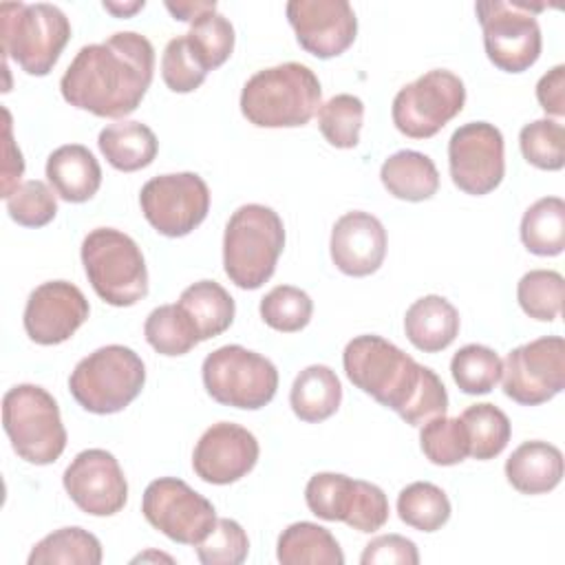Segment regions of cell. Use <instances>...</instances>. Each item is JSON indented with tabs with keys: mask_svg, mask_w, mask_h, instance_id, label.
<instances>
[{
	"mask_svg": "<svg viewBox=\"0 0 565 565\" xmlns=\"http://www.w3.org/2000/svg\"><path fill=\"white\" fill-rule=\"evenodd\" d=\"M397 516L419 532H435L448 523L450 501L439 486L415 481L399 492Z\"/></svg>",
	"mask_w": 565,
	"mask_h": 565,
	"instance_id": "33",
	"label": "cell"
},
{
	"mask_svg": "<svg viewBox=\"0 0 565 565\" xmlns=\"http://www.w3.org/2000/svg\"><path fill=\"white\" fill-rule=\"evenodd\" d=\"M46 179L60 199L84 203L97 194L102 185V168L86 146L66 143L49 154Z\"/></svg>",
	"mask_w": 565,
	"mask_h": 565,
	"instance_id": "21",
	"label": "cell"
},
{
	"mask_svg": "<svg viewBox=\"0 0 565 565\" xmlns=\"http://www.w3.org/2000/svg\"><path fill=\"white\" fill-rule=\"evenodd\" d=\"M565 280L554 269H532L521 276L516 285V300L521 309L541 322L558 318L563 307Z\"/></svg>",
	"mask_w": 565,
	"mask_h": 565,
	"instance_id": "38",
	"label": "cell"
},
{
	"mask_svg": "<svg viewBox=\"0 0 565 565\" xmlns=\"http://www.w3.org/2000/svg\"><path fill=\"white\" fill-rule=\"evenodd\" d=\"M2 426L20 459L49 466L66 448V428L53 395L38 384H18L2 397Z\"/></svg>",
	"mask_w": 565,
	"mask_h": 565,
	"instance_id": "8",
	"label": "cell"
},
{
	"mask_svg": "<svg viewBox=\"0 0 565 565\" xmlns=\"http://www.w3.org/2000/svg\"><path fill=\"white\" fill-rule=\"evenodd\" d=\"M201 375L212 399L243 411L267 406L278 388L274 362L241 344H225L207 353Z\"/></svg>",
	"mask_w": 565,
	"mask_h": 565,
	"instance_id": "9",
	"label": "cell"
},
{
	"mask_svg": "<svg viewBox=\"0 0 565 565\" xmlns=\"http://www.w3.org/2000/svg\"><path fill=\"white\" fill-rule=\"evenodd\" d=\"M311 313L313 300L294 285H278L260 300V318L274 331L296 333L309 324Z\"/></svg>",
	"mask_w": 565,
	"mask_h": 565,
	"instance_id": "39",
	"label": "cell"
},
{
	"mask_svg": "<svg viewBox=\"0 0 565 565\" xmlns=\"http://www.w3.org/2000/svg\"><path fill=\"white\" fill-rule=\"evenodd\" d=\"M146 558H159V561H161V558H166V561H170V563H172V558H170V556H166V554H154V552L141 554V556H137L135 561H146Z\"/></svg>",
	"mask_w": 565,
	"mask_h": 565,
	"instance_id": "51",
	"label": "cell"
},
{
	"mask_svg": "<svg viewBox=\"0 0 565 565\" xmlns=\"http://www.w3.org/2000/svg\"><path fill=\"white\" fill-rule=\"evenodd\" d=\"M82 265L95 294L113 307L148 296V269L139 245L115 227H95L82 241Z\"/></svg>",
	"mask_w": 565,
	"mask_h": 565,
	"instance_id": "6",
	"label": "cell"
},
{
	"mask_svg": "<svg viewBox=\"0 0 565 565\" xmlns=\"http://www.w3.org/2000/svg\"><path fill=\"white\" fill-rule=\"evenodd\" d=\"M404 331L415 349L424 353L444 351L459 333V311L444 296H422L406 309Z\"/></svg>",
	"mask_w": 565,
	"mask_h": 565,
	"instance_id": "22",
	"label": "cell"
},
{
	"mask_svg": "<svg viewBox=\"0 0 565 565\" xmlns=\"http://www.w3.org/2000/svg\"><path fill=\"white\" fill-rule=\"evenodd\" d=\"M448 168L461 192L472 196L492 192L505 174L501 130L488 121L459 126L448 141Z\"/></svg>",
	"mask_w": 565,
	"mask_h": 565,
	"instance_id": "15",
	"label": "cell"
},
{
	"mask_svg": "<svg viewBox=\"0 0 565 565\" xmlns=\"http://www.w3.org/2000/svg\"><path fill=\"white\" fill-rule=\"evenodd\" d=\"M276 558L282 565H342L344 554L335 536L311 521H298L282 530L276 545Z\"/></svg>",
	"mask_w": 565,
	"mask_h": 565,
	"instance_id": "27",
	"label": "cell"
},
{
	"mask_svg": "<svg viewBox=\"0 0 565 565\" xmlns=\"http://www.w3.org/2000/svg\"><path fill=\"white\" fill-rule=\"evenodd\" d=\"M364 121V104L360 97L340 93L324 102L318 110V128L322 137L340 150L355 148Z\"/></svg>",
	"mask_w": 565,
	"mask_h": 565,
	"instance_id": "37",
	"label": "cell"
},
{
	"mask_svg": "<svg viewBox=\"0 0 565 565\" xmlns=\"http://www.w3.org/2000/svg\"><path fill=\"white\" fill-rule=\"evenodd\" d=\"M501 358L483 344H466L450 360V375L466 395H486L501 380Z\"/></svg>",
	"mask_w": 565,
	"mask_h": 565,
	"instance_id": "34",
	"label": "cell"
},
{
	"mask_svg": "<svg viewBox=\"0 0 565 565\" xmlns=\"http://www.w3.org/2000/svg\"><path fill=\"white\" fill-rule=\"evenodd\" d=\"M166 9L181 22H194L199 15L214 11L216 2H166Z\"/></svg>",
	"mask_w": 565,
	"mask_h": 565,
	"instance_id": "49",
	"label": "cell"
},
{
	"mask_svg": "<svg viewBox=\"0 0 565 565\" xmlns=\"http://www.w3.org/2000/svg\"><path fill=\"white\" fill-rule=\"evenodd\" d=\"M362 565H417L419 563V552L417 545L402 536V534H382L375 536L371 543H366L362 556H360Z\"/></svg>",
	"mask_w": 565,
	"mask_h": 565,
	"instance_id": "46",
	"label": "cell"
},
{
	"mask_svg": "<svg viewBox=\"0 0 565 565\" xmlns=\"http://www.w3.org/2000/svg\"><path fill=\"white\" fill-rule=\"evenodd\" d=\"M536 99L547 115H565V66L558 64L547 71L536 84Z\"/></svg>",
	"mask_w": 565,
	"mask_h": 565,
	"instance_id": "48",
	"label": "cell"
},
{
	"mask_svg": "<svg viewBox=\"0 0 565 565\" xmlns=\"http://www.w3.org/2000/svg\"><path fill=\"white\" fill-rule=\"evenodd\" d=\"M386 521H388V499H386L384 490L375 483L358 479L355 499H353L351 512L344 523L358 532L371 534V532L384 527Z\"/></svg>",
	"mask_w": 565,
	"mask_h": 565,
	"instance_id": "45",
	"label": "cell"
},
{
	"mask_svg": "<svg viewBox=\"0 0 565 565\" xmlns=\"http://www.w3.org/2000/svg\"><path fill=\"white\" fill-rule=\"evenodd\" d=\"M521 154L539 170H561L565 166V128L552 119L525 124L519 132Z\"/></svg>",
	"mask_w": 565,
	"mask_h": 565,
	"instance_id": "41",
	"label": "cell"
},
{
	"mask_svg": "<svg viewBox=\"0 0 565 565\" xmlns=\"http://www.w3.org/2000/svg\"><path fill=\"white\" fill-rule=\"evenodd\" d=\"M192 320L201 342L221 335L234 322V298L216 280H199L185 287L177 302Z\"/></svg>",
	"mask_w": 565,
	"mask_h": 565,
	"instance_id": "28",
	"label": "cell"
},
{
	"mask_svg": "<svg viewBox=\"0 0 565 565\" xmlns=\"http://www.w3.org/2000/svg\"><path fill=\"white\" fill-rule=\"evenodd\" d=\"M139 205L146 221L159 234L179 238L205 221L210 212V190L196 172L159 174L143 183Z\"/></svg>",
	"mask_w": 565,
	"mask_h": 565,
	"instance_id": "12",
	"label": "cell"
},
{
	"mask_svg": "<svg viewBox=\"0 0 565 565\" xmlns=\"http://www.w3.org/2000/svg\"><path fill=\"white\" fill-rule=\"evenodd\" d=\"M71 501L90 516H113L128 501V481L113 452L88 448L75 455L62 475Z\"/></svg>",
	"mask_w": 565,
	"mask_h": 565,
	"instance_id": "16",
	"label": "cell"
},
{
	"mask_svg": "<svg viewBox=\"0 0 565 565\" xmlns=\"http://www.w3.org/2000/svg\"><path fill=\"white\" fill-rule=\"evenodd\" d=\"M419 446L435 466H455L468 457V435L459 417H433L422 424Z\"/></svg>",
	"mask_w": 565,
	"mask_h": 565,
	"instance_id": "40",
	"label": "cell"
},
{
	"mask_svg": "<svg viewBox=\"0 0 565 565\" xmlns=\"http://www.w3.org/2000/svg\"><path fill=\"white\" fill-rule=\"evenodd\" d=\"M543 4L481 0L475 4L483 29V46L488 60L505 73H523L536 64L541 55V26L534 11Z\"/></svg>",
	"mask_w": 565,
	"mask_h": 565,
	"instance_id": "10",
	"label": "cell"
},
{
	"mask_svg": "<svg viewBox=\"0 0 565 565\" xmlns=\"http://www.w3.org/2000/svg\"><path fill=\"white\" fill-rule=\"evenodd\" d=\"M146 7L143 0H135V2H104V9L110 11L117 18H130L137 11H141Z\"/></svg>",
	"mask_w": 565,
	"mask_h": 565,
	"instance_id": "50",
	"label": "cell"
},
{
	"mask_svg": "<svg viewBox=\"0 0 565 565\" xmlns=\"http://www.w3.org/2000/svg\"><path fill=\"white\" fill-rule=\"evenodd\" d=\"M2 53L29 75H49L71 40V22L55 4L2 2Z\"/></svg>",
	"mask_w": 565,
	"mask_h": 565,
	"instance_id": "5",
	"label": "cell"
},
{
	"mask_svg": "<svg viewBox=\"0 0 565 565\" xmlns=\"http://www.w3.org/2000/svg\"><path fill=\"white\" fill-rule=\"evenodd\" d=\"M2 199H7L18 185H20V177L24 174V159L20 148L13 141V132H11V113L9 108H2Z\"/></svg>",
	"mask_w": 565,
	"mask_h": 565,
	"instance_id": "47",
	"label": "cell"
},
{
	"mask_svg": "<svg viewBox=\"0 0 565 565\" xmlns=\"http://www.w3.org/2000/svg\"><path fill=\"white\" fill-rule=\"evenodd\" d=\"M358 490V479L340 472H316L305 488L307 508L324 521H347Z\"/></svg>",
	"mask_w": 565,
	"mask_h": 565,
	"instance_id": "36",
	"label": "cell"
},
{
	"mask_svg": "<svg viewBox=\"0 0 565 565\" xmlns=\"http://www.w3.org/2000/svg\"><path fill=\"white\" fill-rule=\"evenodd\" d=\"M285 225L278 212L260 203L241 205L223 234V269L241 289L263 287L282 254Z\"/></svg>",
	"mask_w": 565,
	"mask_h": 565,
	"instance_id": "4",
	"label": "cell"
},
{
	"mask_svg": "<svg viewBox=\"0 0 565 565\" xmlns=\"http://www.w3.org/2000/svg\"><path fill=\"white\" fill-rule=\"evenodd\" d=\"M521 241L536 256H558L565 249V201L543 196L521 218Z\"/></svg>",
	"mask_w": 565,
	"mask_h": 565,
	"instance_id": "29",
	"label": "cell"
},
{
	"mask_svg": "<svg viewBox=\"0 0 565 565\" xmlns=\"http://www.w3.org/2000/svg\"><path fill=\"white\" fill-rule=\"evenodd\" d=\"M154 75V49L137 31H119L77 51L60 79L62 97L97 117L121 119L137 110Z\"/></svg>",
	"mask_w": 565,
	"mask_h": 565,
	"instance_id": "1",
	"label": "cell"
},
{
	"mask_svg": "<svg viewBox=\"0 0 565 565\" xmlns=\"http://www.w3.org/2000/svg\"><path fill=\"white\" fill-rule=\"evenodd\" d=\"M508 483L521 494H545L563 479V452L547 441H523L505 461Z\"/></svg>",
	"mask_w": 565,
	"mask_h": 565,
	"instance_id": "23",
	"label": "cell"
},
{
	"mask_svg": "<svg viewBox=\"0 0 565 565\" xmlns=\"http://www.w3.org/2000/svg\"><path fill=\"white\" fill-rule=\"evenodd\" d=\"M342 366L355 388L411 426H422L448 411V393L439 375L382 335L353 338L344 347Z\"/></svg>",
	"mask_w": 565,
	"mask_h": 565,
	"instance_id": "2",
	"label": "cell"
},
{
	"mask_svg": "<svg viewBox=\"0 0 565 565\" xmlns=\"http://www.w3.org/2000/svg\"><path fill=\"white\" fill-rule=\"evenodd\" d=\"M459 419L466 426L470 457L488 461L505 450L512 435V426L508 415L499 406L488 402L472 404L459 415Z\"/></svg>",
	"mask_w": 565,
	"mask_h": 565,
	"instance_id": "31",
	"label": "cell"
},
{
	"mask_svg": "<svg viewBox=\"0 0 565 565\" xmlns=\"http://www.w3.org/2000/svg\"><path fill=\"white\" fill-rule=\"evenodd\" d=\"M205 75H207V71L192 53L185 35L172 38L166 44L163 57H161V77L172 93L196 90L203 84Z\"/></svg>",
	"mask_w": 565,
	"mask_h": 565,
	"instance_id": "44",
	"label": "cell"
},
{
	"mask_svg": "<svg viewBox=\"0 0 565 565\" xmlns=\"http://www.w3.org/2000/svg\"><path fill=\"white\" fill-rule=\"evenodd\" d=\"M386 192L402 201H426L439 190V172L433 159L417 150H397L380 168Z\"/></svg>",
	"mask_w": 565,
	"mask_h": 565,
	"instance_id": "24",
	"label": "cell"
},
{
	"mask_svg": "<svg viewBox=\"0 0 565 565\" xmlns=\"http://www.w3.org/2000/svg\"><path fill=\"white\" fill-rule=\"evenodd\" d=\"M146 521L181 545H196L216 523L214 505L177 477H159L141 497Z\"/></svg>",
	"mask_w": 565,
	"mask_h": 565,
	"instance_id": "13",
	"label": "cell"
},
{
	"mask_svg": "<svg viewBox=\"0 0 565 565\" xmlns=\"http://www.w3.org/2000/svg\"><path fill=\"white\" fill-rule=\"evenodd\" d=\"M97 146L106 161L119 172H137L148 168L159 150L154 132L146 124L132 119L106 126L97 137Z\"/></svg>",
	"mask_w": 565,
	"mask_h": 565,
	"instance_id": "26",
	"label": "cell"
},
{
	"mask_svg": "<svg viewBox=\"0 0 565 565\" xmlns=\"http://www.w3.org/2000/svg\"><path fill=\"white\" fill-rule=\"evenodd\" d=\"M331 260L347 276L375 274L386 256V230L369 212L353 210L342 214L331 230Z\"/></svg>",
	"mask_w": 565,
	"mask_h": 565,
	"instance_id": "20",
	"label": "cell"
},
{
	"mask_svg": "<svg viewBox=\"0 0 565 565\" xmlns=\"http://www.w3.org/2000/svg\"><path fill=\"white\" fill-rule=\"evenodd\" d=\"M342 402V384L333 369L324 364H311L302 369L289 393V404L300 422L318 424L329 419Z\"/></svg>",
	"mask_w": 565,
	"mask_h": 565,
	"instance_id": "25",
	"label": "cell"
},
{
	"mask_svg": "<svg viewBox=\"0 0 565 565\" xmlns=\"http://www.w3.org/2000/svg\"><path fill=\"white\" fill-rule=\"evenodd\" d=\"M146 366L124 344H106L82 358L71 377L73 399L88 413L113 415L124 411L143 388Z\"/></svg>",
	"mask_w": 565,
	"mask_h": 565,
	"instance_id": "7",
	"label": "cell"
},
{
	"mask_svg": "<svg viewBox=\"0 0 565 565\" xmlns=\"http://www.w3.org/2000/svg\"><path fill=\"white\" fill-rule=\"evenodd\" d=\"M466 104V86L459 75L433 68L402 86L393 97V124L411 139H428L455 119Z\"/></svg>",
	"mask_w": 565,
	"mask_h": 565,
	"instance_id": "11",
	"label": "cell"
},
{
	"mask_svg": "<svg viewBox=\"0 0 565 565\" xmlns=\"http://www.w3.org/2000/svg\"><path fill=\"white\" fill-rule=\"evenodd\" d=\"M90 307L79 287L66 280H49L29 294L24 307V331L42 347L66 342L86 320Z\"/></svg>",
	"mask_w": 565,
	"mask_h": 565,
	"instance_id": "18",
	"label": "cell"
},
{
	"mask_svg": "<svg viewBox=\"0 0 565 565\" xmlns=\"http://www.w3.org/2000/svg\"><path fill=\"white\" fill-rule=\"evenodd\" d=\"M102 543L95 534L84 527H62L38 541L26 558L29 565H99Z\"/></svg>",
	"mask_w": 565,
	"mask_h": 565,
	"instance_id": "30",
	"label": "cell"
},
{
	"mask_svg": "<svg viewBox=\"0 0 565 565\" xmlns=\"http://www.w3.org/2000/svg\"><path fill=\"white\" fill-rule=\"evenodd\" d=\"M185 40L196 55V60L203 64L205 71H214L221 64L227 62V57L234 51V26L232 22L214 11H207L199 15L192 24L190 31L185 33Z\"/></svg>",
	"mask_w": 565,
	"mask_h": 565,
	"instance_id": "35",
	"label": "cell"
},
{
	"mask_svg": "<svg viewBox=\"0 0 565 565\" xmlns=\"http://www.w3.org/2000/svg\"><path fill=\"white\" fill-rule=\"evenodd\" d=\"M260 448L256 437L232 422L212 424L196 441L192 468L212 486H227L254 470Z\"/></svg>",
	"mask_w": 565,
	"mask_h": 565,
	"instance_id": "19",
	"label": "cell"
},
{
	"mask_svg": "<svg viewBox=\"0 0 565 565\" xmlns=\"http://www.w3.org/2000/svg\"><path fill=\"white\" fill-rule=\"evenodd\" d=\"M322 99L320 79L300 62L254 73L241 90V113L258 128H296L311 121Z\"/></svg>",
	"mask_w": 565,
	"mask_h": 565,
	"instance_id": "3",
	"label": "cell"
},
{
	"mask_svg": "<svg viewBox=\"0 0 565 565\" xmlns=\"http://www.w3.org/2000/svg\"><path fill=\"white\" fill-rule=\"evenodd\" d=\"M194 547L203 565H238L249 554V539L234 519H216L207 536Z\"/></svg>",
	"mask_w": 565,
	"mask_h": 565,
	"instance_id": "43",
	"label": "cell"
},
{
	"mask_svg": "<svg viewBox=\"0 0 565 565\" xmlns=\"http://www.w3.org/2000/svg\"><path fill=\"white\" fill-rule=\"evenodd\" d=\"M4 201L9 216L22 227H44L57 214L55 194L40 179L22 181Z\"/></svg>",
	"mask_w": 565,
	"mask_h": 565,
	"instance_id": "42",
	"label": "cell"
},
{
	"mask_svg": "<svg viewBox=\"0 0 565 565\" xmlns=\"http://www.w3.org/2000/svg\"><path fill=\"white\" fill-rule=\"evenodd\" d=\"M287 20L298 44L320 60L342 55L358 35V18L347 0H291Z\"/></svg>",
	"mask_w": 565,
	"mask_h": 565,
	"instance_id": "17",
	"label": "cell"
},
{
	"mask_svg": "<svg viewBox=\"0 0 565 565\" xmlns=\"http://www.w3.org/2000/svg\"><path fill=\"white\" fill-rule=\"evenodd\" d=\"M503 393L521 406H539L565 388V340L543 335L505 355Z\"/></svg>",
	"mask_w": 565,
	"mask_h": 565,
	"instance_id": "14",
	"label": "cell"
},
{
	"mask_svg": "<svg viewBox=\"0 0 565 565\" xmlns=\"http://www.w3.org/2000/svg\"><path fill=\"white\" fill-rule=\"evenodd\" d=\"M143 335L148 344L161 355H185L192 351L201 338L179 305H161L152 309L143 324Z\"/></svg>",
	"mask_w": 565,
	"mask_h": 565,
	"instance_id": "32",
	"label": "cell"
}]
</instances>
